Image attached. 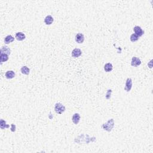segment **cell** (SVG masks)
Listing matches in <instances>:
<instances>
[{
    "label": "cell",
    "mask_w": 153,
    "mask_h": 153,
    "mask_svg": "<svg viewBox=\"0 0 153 153\" xmlns=\"http://www.w3.org/2000/svg\"><path fill=\"white\" fill-rule=\"evenodd\" d=\"M114 126V121L112 118V119L109 120L106 123H104L102 127L104 130L108 131H111L113 129Z\"/></svg>",
    "instance_id": "cell-1"
},
{
    "label": "cell",
    "mask_w": 153,
    "mask_h": 153,
    "mask_svg": "<svg viewBox=\"0 0 153 153\" xmlns=\"http://www.w3.org/2000/svg\"><path fill=\"white\" fill-rule=\"evenodd\" d=\"M55 110L56 113L61 114L65 111V107L64 105H63L60 103H57V104H55Z\"/></svg>",
    "instance_id": "cell-2"
},
{
    "label": "cell",
    "mask_w": 153,
    "mask_h": 153,
    "mask_svg": "<svg viewBox=\"0 0 153 153\" xmlns=\"http://www.w3.org/2000/svg\"><path fill=\"white\" fill-rule=\"evenodd\" d=\"M132 80L130 78H128L127 79L126 81V84H125V87H124V90H125L126 92H130V90L131 89V87H132Z\"/></svg>",
    "instance_id": "cell-3"
},
{
    "label": "cell",
    "mask_w": 153,
    "mask_h": 153,
    "mask_svg": "<svg viewBox=\"0 0 153 153\" xmlns=\"http://www.w3.org/2000/svg\"><path fill=\"white\" fill-rule=\"evenodd\" d=\"M141 64V60L139 58L136 57H133L131 59V65L132 66L137 67Z\"/></svg>",
    "instance_id": "cell-4"
},
{
    "label": "cell",
    "mask_w": 153,
    "mask_h": 153,
    "mask_svg": "<svg viewBox=\"0 0 153 153\" xmlns=\"http://www.w3.org/2000/svg\"><path fill=\"white\" fill-rule=\"evenodd\" d=\"M133 31L135 32V34L137 35L139 37L142 36L143 35V33H144V31H143V30H142V29L139 26H135L133 28Z\"/></svg>",
    "instance_id": "cell-5"
},
{
    "label": "cell",
    "mask_w": 153,
    "mask_h": 153,
    "mask_svg": "<svg viewBox=\"0 0 153 153\" xmlns=\"http://www.w3.org/2000/svg\"><path fill=\"white\" fill-rule=\"evenodd\" d=\"M75 41L79 44H81L84 41V36L82 33H78L77 34L75 35Z\"/></svg>",
    "instance_id": "cell-6"
},
{
    "label": "cell",
    "mask_w": 153,
    "mask_h": 153,
    "mask_svg": "<svg viewBox=\"0 0 153 153\" xmlns=\"http://www.w3.org/2000/svg\"><path fill=\"white\" fill-rule=\"evenodd\" d=\"M82 54V51L80 49H75L72 51V56L74 57H78Z\"/></svg>",
    "instance_id": "cell-7"
},
{
    "label": "cell",
    "mask_w": 153,
    "mask_h": 153,
    "mask_svg": "<svg viewBox=\"0 0 153 153\" xmlns=\"http://www.w3.org/2000/svg\"><path fill=\"white\" fill-rule=\"evenodd\" d=\"M53 21V17L51 15L47 16L45 17V19H44V22H45V23L47 25H51V24H52Z\"/></svg>",
    "instance_id": "cell-8"
},
{
    "label": "cell",
    "mask_w": 153,
    "mask_h": 153,
    "mask_svg": "<svg viewBox=\"0 0 153 153\" xmlns=\"http://www.w3.org/2000/svg\"><path fill=\"white\" fill-rule=\"evenodd\" d=\"M72 120L73 123L75 124H78L80 120V115L79 114L75 113L73 115L72 118Z\"/></svg>",
    "instance_id": "cell-9"
},
{
    "label": "cell",
    "mask_w": 153,
    "mask_h": 153,
    "mask_svg": "<svg viewBox=\"0 0 153 153\" xmlns=\"http://www.w3.org/2000/svg\"><path fill=\"white\" fill-rule=\"evenodd\" d=\"M25 38H26V36L23 32H19L16 33V38L18 41H23L25 39Z\"/></svg>",
    "instance_id": "cell-10"
},
{
    "label": "cell",
    "mask_w": 153,
    "mask_h": 153,
    "mask_svg": "<svg viewBox=\"0 0 153 153\" xmlns=\"http://www.w3.org/2000/svg\"><path fill=\"white\" fill-rule=\"evenodd\" d=\"M1 53L6 54L7 55H10L11 53V50L8 47L2 46L1 49Z\"/></svg>",
    "instance_id": "cell-11"
},
{
    "label": "cell",
    "mask_w": 153,
    "mask_h": 153,
    "mask_svg": "<svg viewBox=\"0 0 153 153\" xmlns=\"http://www.w3.org/2000/svg\"><path fill=\"white\" fill-rule=\"evenodd\" d=\"M5 75L7 79H12L15 76L16 74L13 71H8L6 72Z\"/></svg>",
    "instance_id": "cell-12"
},
{
    "label": "cell",
    "mask_w": 153,
    "mask_h": 153,
    "mask_svg": "<svg viewBox=\"0 0 153 153\" xmlns=\"http://www.w3.org/2000/svg\"><path fill=\"white\" fill-rule=\"evenodd\" d=\"M14 40V38L11 35H8L4 38V43L5 44H10Z\"/></svg>",
    "instance_id": "cell-13"
},
{
    "label": "cell",
    "mask_w": 153,
    "mask_h": 153,
    "mask_svg": "<svg viewBox=\"0 0 153 153\" xmlns=\"http://www.w3.org/2000/svg\"><path fill=\"white\" fill-rule=\"evenodd\" d=\"M20 71L23 74H25V75H28L30 72V69L28 67H27L26 66H23L20 69Z\"/></svg>",
    "instance_id": "cell-14"
},
{
    "label": "cell",
    "mask_w": 153,
    "mask_h": 153,
    "mask_svg": "<svg viewBox=\"0 0 153 153\" xmlns=\"http://www.w3.org/2000/svg\"><path fill=\"white\" fill-rule=\"evenodd\" d=\"M112 69H113V66H112V65L111 63H106L104 66V69L107 72H111L112 70Z\"/></svg>",
    "instance_id": "cell-15"
},
{
    "label": "cell",
    "mask_w": 153,
    "mask_h": 153,
    "mask_svg": "<svg viewBox=\"0 0 153 153\" xmlns=\"http://www.w3.org/2000/svg\"><path fill=\"white\" fill-rule=\"evenodd\" d=\"M8 60V55H6V54L4 53H1L0 55V61H1V63H3V62H6Z\"/></svg>",
    "instance_id": "cell-16"
},
{
    "label": "cell",
    "mask_w": 153,
    "mask_h": 153,
    "mask_svg": "<svg viewBox=\"0 0 153 153\" xmlns=\"http://www.w3.org/2000/svg\"><path fill=\"white\" fill-rule=\"evenodd\" d=\"M10 127L9 125L6 123L5 121H4V120L1 119V122H0V127H1V129H4L5 128H8Z\"/></svg>",
    "instance_id": "cell-17"
},
{
    "label": "cell",
    "mask_w": 153,
    "mask_h": 153,
    "mask_svg": "<svg viewBox=\"0 0 153 153\" xmlns=\"http://www.w3.org/2000/svg\"><path fill=\"white\" fill-rule=\"evenodd\" d=\"M130 39L131 42H135L136 41L138 40L139 37L137 35L135 34V33H133V34H131V35H130Z\"/></svg>",
    "instance_id": "cell-18"
},
{
    "label": "cell",
    "mask_w": 153,
    "mask_h": 153,
    "mask_svg": "<svg viewBox=\"0 0 153 153\" xmlns=\"http://www.w3.org/2000/svg\"><path fill=\"white\" fill-rule=\"evenodd\" d=\"M111 93H112V90H108L107 92H106V98L107 99H109L110 98H111Z\"/></svg>",
    "instance_id": "cell-19"
},
{
    "label": "cell",
    "mask_w": 153,
    "mask_h": 153,
    "mask_svg": "<svg viewBox=\"0 0 153 153\" xmlns=\"http://www.w3.org/2000/svg\"><path fill=\"white\" fill-rule=\"evenodd\" d=\"M11 131H16V126L14 124H11Z\"/></svg>",
    "instance_id": "cell-20"
}]
</instances>
